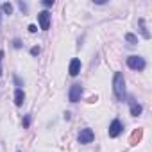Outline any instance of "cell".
I'll return each mask as SVG.
<instances>
[{
  "label": "cell",
  "instance_id": "12",
  "mask_svg": "<svg viewBox=\"0 0 152 152\" xmlns=\"http://www.w3.org/2000/svg\"><path fill=\"white\" fill-rule=\"evenodd\" d=\"M125 39H127L131 45H136V43H138V38H136L134 34H131V32H127V34H125Z\"/></svg>",
  "mask_w": 152,
  "mask_h": 152
},
{
  "label": "cell",
  "instance_id": "3",
  "mask_svg": "<svg viewBox=\"0 0 152 152\" xmlns=\"http://www.w3.org/2000/svg\"><path fill=\"white\" fill-rule=\"evenodd\" d=\"M81 95H83V86H81V84H73V86L70 88L68 99H70V102H79Z\"/></svg>",
  "mask_w": 152,
  "mask_h": 152
},
{
  "label": "cell",
  "instance_id": "11",
  "mask_svg": "<svg viewBox=\"0 0 152 152\" xmlns=\"http://www.w3.org/2000/svg\"><path fill=\"white\" fill-rule=\"evenodd\" d=\"M138 23H140V29H141L143 38H145V39H148V38H150V34H148V31L145 29V20H143V18H140V20H138Z\"/></svg>",
  "mask_w": 152,
  "mask_h": 152
},
{
  "label": "cell",
  "instance_id": "19",
  "mask_svg": "<svg viewBox=\"0 0 152 152\" xmlns=\"http://www.w3.org/2000/svg\"><path fill=\"white\" fill-rule=\"evenodd\" d=\"M29 124H31V116H25L23 118V127H29Z\"/></svg>",
  "mask_w": 152,
  "mask_h": 152
},
{
  "label": "cell",
  "instance_id": "1",
  "mask_svg": "<svg viewBox=\"0 0 152 152\" xmlns=\"http://www.w3.org/2000/svg\"><path fill=\"white\" fill-rule=\"evenodd\" d=\"M113 88H115V95L118 100L125 99V81H124V75L120 72L115 73V81H113Z\"/></svg>",
  "mask_w": 152,
  "mask_h": 152
},
{
  "label": "cell",
  "instance_id": "18",
  "mask_svg": "<svg viewBox=\"0 0 152 152\" xmlns=\"http://www.w3.org/2000/svg\"><path fill=\"white\" fill-rule=\"evenodd\" d=\"M31 54H32V56H38V54H39V48H38V47H32V48H31Z\"/></svg>",
  "mask_w": 152,
  "mask_h": 152
},
{
  "label": "cell",
  "instance_id": "22",
  "mask_svg": "<svg viewBox=\"0 0 152 152\" xmlns=\"http://www.w3.org/2000/svg\"><path fill=\"white\" fill-rule=\"evenodd\" d=\"M88 102H90V104H93V102H97V95H95V97H90V100H88Z\"/></svg>",
  "mask_w": 152,
  "mask_h": 152
},
{
  "label": "cell",
  "instance_id": "20",
  "mask_svg": "<svg viewBox=\"0 0 152 152\" xmlns=\"http://www.w3.org/2000/svg\"><path fill=\"white\" fill-rule=\"evenodd\" d=\"M18 6H20V9H22V11H27V6H25L23 2H18Z\"/></svg>",
  "mask_w": 152,
  "mask_h": 152
},
{
  "label": "cell",
  "instance_id": "7",
  "mask_svg": "<svg viewBox=\"0 0 152 152\" xmlns=\"http://www.w3.org/2000/svg\"><path fill=\"white\" fill-rule=\"evenodd\" d=\"M68 72H70V75H72V77H75V75H77V73L81 72V61H79V59H72Z\"/></svg>",
  "mask_w": 152,
  "mask_h": 152
},
{
  "label": "cell",
  "instance_id": "8",
  "mask_svg": "<svg viewBox=\"0 0 152 152\" xmlns=\"http://www.w3.org/2000/svg\"><path fill=\"white\" fill-rule=\"evenodd\" d=\"M141 138H143V129H136V131L131 134V138H129V143H131V145H138Z\"/></svg>",
  "mask_w": 152,
  "mask_h": 152
},
{
  "label": "cell",
  "instance_id": "23",
  "mask_svg": "<svg viewBox=\"0 0 152 152\" xmlns=\"http://www.w3.org/2000/svg\"><path fill=\"white\" fill-rule=\"evenodd\" d=\"M0 20H2V15H0Z\"/></svg>",
  "mask_w": 152,
  "mask_h": 152
},
{
  "label": "cell",
  "instance_id": "17",
  "mask_svg": "<svg viewBox=\"0 0 152 152\" xmlns=\"http://www.w3.org/2000/svg\"><path fill=\"white\" fill-rule=\"evenodd\" d=\"M13 47H15V48H20V47H22V41H20V39H15V41H13Z\"/></svg>",
  "mask_w": 152,
  "mask_h": 152
},
{
  "label": "cell",
  "instance_id": "16",
  "mask_svg": "<svg viewBox=\"0 0 152 152\" xmlns=\"http://www.w3.org/2000/svg\"><path fill=\"white\" fill-rule=\"evenodd\" d=\"M2 59H4V52L0 50V77H2Z\"/></svg>",
  "mask_w": 152,
  "mask_h": 152
},
{
  "label": "cell",
  "instance_id": "13",
  "mask_svg": "<svg viewBox=\"0 0 152 152\" xmlns=\"http://www.w3.org/2000/svg\"><path fill=\"white\" fill-rule=\"evenodd\" d=\"M2 9H4V13H6V15H13V6H11L9 2H7V4H4V6H2Z\"/></svg>",
  "mask_w": 152,
  "mask_h": 152
},
{
  "label": "cell",
  "instance_id": "4",
  "mask_svg": "<svg viewBox=\"0 0 152 152\" xmlns=\"http://www.w3.org/2000/svg\"><path fill=\"white\" fill-rule=\"evenodd\" d=\"M38 20H39V27L43 31H48L50 29V13L48 11H41L38 15Z\"/></svg>",
  "mask_w": 152,
  "mask_h": 152
},
{
  "label": "cell",
  "instance_id": "2",
  "mask_svg": "<svg viewBox=\"0 0 152 152\" xmlns=\"http://www.w3.org/2000/svg\"><path fill=\"white\" fill-rule=\"evenodd\" d=\"M127 64L132 70H143L145 68V59L140 57V56H131V57H127Z\"/></svg>",
  "mask_w": 152,
  "mask_h": 152
},
{
  "label": "cell",
  "instance_id": "15",
  "mask_svg": "<svg viewBox=\"0 0 152 152\" xmlns=\"http://www.w3.org/2000/svg\"><path fill=\"white\" fill-rule=\"evenodd\" d=\"M43 6L45 7H52L54 6V0H43Z\"/></svg>",
  "mask_w": 152,
  "mask_h": 152
},
{
  "label": "cell",
  "instance_id": "14",
  "mask_svg": "<svg viewBox=\"0 0 152 152\" xmlns=\"http://www.w3.org/2000/svg\"><path fill=\"white\" fill-rule=\"evenodd\" d=\"M15 83H16V86H18V90H22L20 86H23V83H22V79L18 77V75H15Z\"/></svg>",
  "mask_w": 152,
  "mask_h": 152
},
{
  "label": "cell",
  "instance_id": "5",
  "mask_svg": "<svg viewBox=\"0 0 152 152\" xmlns=\"http://www.w3.org/2000/svg\"><path fill=\"white\" fill-rule=\"evenodd\" d=\"M93 141V131L91 129H83L81 134H79V143L86 145V143H91Z\"/></svg>",
  "mask_w": 152,
  "mask_h": 152
},
{
  "label": "cell",
  "instance_id": "9",
  "mask_svg": "<svg viewBox=\"0 0 152 152\" xmlns=\"http://www.w3.org/2000/svg\"><path fill=\"white\" fill-rule=\"evenodd\" d=\"M131 115H132V116H140V115H141V106L136 104L134 100H131Z\"/></svg>",
  "mask_w": 152,
  "mask_h": 152
},
{
  "label": "cell",
  "instance_id": "6",
  "mask_svg": "<svg viewBox=\"0 0 152 152\" xmlns=\"http://www.w3.org/2000/svg\"><path fill=\"white\" fill-rule=\"evenodd\" d=\"M122 129H124V127H122V122H120V120H113V124L109 125V136H111V138H116V136L122 132Z\"/></svg>",
  "mask_w": 152,
  "mask_h": 152
},
{
  "label": "cell",
  "instance_id": "10",
  "mask_svg": "<svg viewBox=\"0 0 152 152\" xmlns=\"http://www.w3.org/2000/svg\"><path fill=\"white\" fill-rule=\"evenodd\" d=\"M23 100H25L23 91H22V90H16V93H15V104H16V106H22Z\"/></svg>",
  "mask_w": 152,
  "mask_h": 152
},
{
  "label": "cell",
  "instance_id": "21",
  "mask_svg": "<svg viewBox=\"0 0 152 152\" xmlns=\"http://www.w3.org/2000/svg\"><path fill=\"white\" fill-rule=\"evenodd\" d=\"M29 31H31V32H36V31H38V27H36V25H29Z\"/></svg>",
  "mask_w": 152,
  "mask_h": 152
}]
</instances>
